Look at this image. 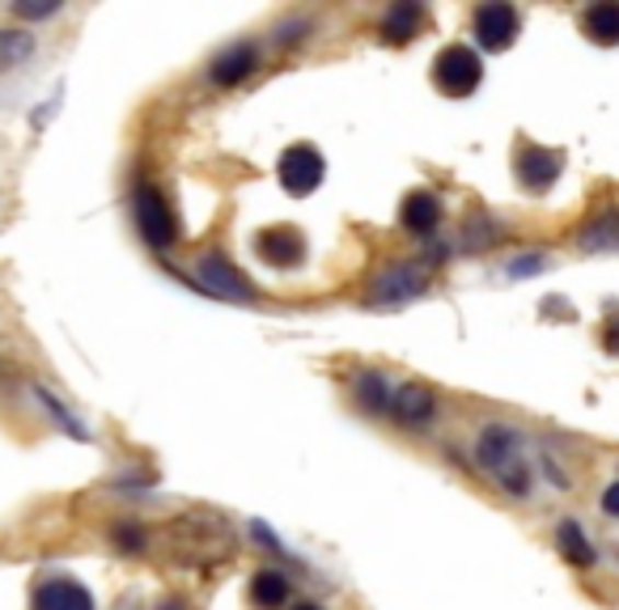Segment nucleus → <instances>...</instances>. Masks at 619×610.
<instances>
[{
    "label": "nucleus",
    "instance_id": "nucleus-1",
    "mask_svg": "<svg viewBox=\"0 0 619 610\" xmlns=\"http://www.w3.org/2000/svg\"><path fill=\"white\" fill-rule=\"evenodd\" d=\"M475 462L509 496H526L530 483H535V471L526 462V437L514 424H484L480 437H475Z\"/></svg>",
    "mask_w": 619,
    "mask_h": 610
},
{
    "label": "nucleus",
    "instance_id": "nucleus-2",
    "mask_svg": "<svg viewBox=\"0 0 619 610\" xmlns=\"http://www.w3.org/2000/svg\"><path fill=\"white\" fill-rule=\"evenodd\" d=\"M131 217H136V233L153 246V251H165L179 242V221H174V208L158 183H140L131 192Z\"/></svg>",
    "mask_w": 619,
    "mask_h": 610
},
{
    "label": "nucleus",
    "instance_id": "nucleus-3",
    "mask_svg": "<svg viewBox=\"0 0 619 610\" xmlns=\"http://www.w3.org/2000/svg\"><path fill=\"white\" fill-rule=\"evenodd\" d=\"M196 285L208 297H221V301H255L260 297V289L242 276V267L233 263V258H226L221 251H204V255H196Z\"/></svg>",
    "mask_w": 619,
    "mask_h": 610
},
{
    "label": "nucleus",
    "instance_id": "nucleus-4",
    "mask_svg": "<svg viewBox=\"0 0 619 610\" xmlns=\"http://www.w3.org/2000/svg\"><path fill=\"white\" fill-rule=\"evenodd\" d=\"M424 289H428V272H424L421 263H387L369 280V301L378 310H399V306L424 297Z\"/></svg>",
    "mask_w": 619,
    "mask_h": 610
},
{
    "label": "nucleus",
    "instance_id": "nucleus-5",
    "mask_svg": "<svg viewBox=\"0 0 619 610\" xmlns=\"http://www.w3.org/2000/svg\"><path fill=\"white\" fill-rule=\"evenodd\" d=\"M480 81H484V60H480L471 47H462V43H450V47L433 60V85L446 97L475 94Z\"/></svg>",
    "mask_w": 619,
    "mask_h": 610
},
{
    "label": "nucleus",
    "instance_id": "nucleus-6",
    "mask_svg": "<svg viewBox=\"0 0 619 610\" xmlns=\"http://www.w3.org/2000/svg\"><path fill=\"white\" fill-rule=\"evenodd\" d=\"M276 179H280V187L289 195H297V199L314 195L326 179L323 153H319L314 145H289V149L280 153V161H276Z\"/></svg>",
    "mask_w": 619,
    "mask_h": 610
},
{
    "label": "nucleus",
    "instance_id": "nucleus-7",
    "mask_svg": "<svg viewBox=\"0 0 619 610\" xmlns=\"http://www.w3.org/2000/svg\"><path fill=\"white\" fill-rule=\"evenodd\" d=\"M471 26H475V43H480L484 51H505V47H514L521 22H518V9H514V4L492 0V4H480V9H475Z\"/></svg>",
    "mask_w": 619,
    "mask_h": 610
},
{
    "label": "nucleus",
    "instance_id": "nucleus-8",
    "mask_svg": "<svg viewBox=\"0 0 619 610\" xmlns=\"http://www.w3.org/2000/svg\"><path fill=\"white\" fill-rule=\"evenodd\" d=\"M514 170H518L521 187L539 195V192H548L555 179H560V170H564V153H560V149H543V145H521Z\"/></svg>",
    "mask_w": 619,
    "mask_h": 610
},
{
    "label": "nucleus",
    "instance_id": "nucleus-9",
    "mask_svg": "<svg viewBox=\"0 0 619 610\" xmlns=\"http://www.w3.org/2000/svg\"><path fill=\"white\" fill-rule=\"evenodd\" d=\"M260 68V47L255 43H229L221 47L217 56H213V65H208V77H213V85H238V81H247L251 72Z\"/></svg>",
    "mask_w": 619,
    "mask_h": 610
},
{
    "label": "nucleus",
    "instance_id": "nucleus-10",
    "mask_svg": "<svg viewBox=\"0 0 619 610\" xmlns=\"http://www.w3.org/2000/svg\"><path fill=\"white\" fill-rule=\"evenodd\" d=\"M255 251H260V258L267 263V267L289 272V267H297V263L306 258V242H301L297 229L280 226V229H263L260 242H255Z\"/></svg>",
    "mask_w": 619,
    "mask_h": 610
},
{
    "label": "nucleus",
    "instance_id": "nucleus-11",
    "mask_svg": "<svg viewBox=\"0 0 619 610\" xmlns=\"http://www.w3.org/2000/svg\"><path fill=\"white\" fill-rule=\"evenodd\" d=\"M34 610H94V594L68 577L43 580L34 589Z\"/></svg>",
    "mask_w": 619,
    "mask_h": 610
},
{
    "label": "nucleus",
    "instance_id": "nucleus-12",
    "mask_svg": "<svg viewBox=\"0 0 619 610\" xmlns=\"http://www.w3.org/2000/svg\"><path fill=\"white\" fill-rule=\"evenodd\" d=\"M391 412L403 424H428L437 416V394H433V385L424 382H403L391 394Z\"/></svg>",
    "mask_w": 619,
    "mask_h": 610
},
{
    "label": "nucleus",
    "instance_id": "nucleus-13",
    "mask_svg": "<svg viewBox=\"0 0 619 610\" xmlns=\"http://www.w3.org/2000/svg\"><path fill=\"white\" fill-rule=\"evenodd\" d=\"M399 221H403L408 233H416V238L433 233L437 221H442V199L433 192H412L403 199V208H399Z\"/></svg>",
    "mask_w": 619,
    "mask_h": 610
},
{
    "label": "nucleus",
    "instance_id": "nucleus-14",
    "mask_svg": "<svg viewBox=\"0 0 619 610\" xmlns=\"http://www.w3.org/2000/svg\"><path fill=\"white\" fill-rule=\"evenodd\" d=\"M577 246L589 255H616L619 251V212H603L577 229Z\"/></svg>",
    "mask_w": 619,
    "mask_h": 610
},
{
    "label": "nucleus",
    "instance_id": "nucleus-15",
    "mask_svg": "<svg viewBox=\"0 0 619 610\" xmlns=\"http://www.w3.org/2000/svg\"><path fill=\"white\" fill-rule=\"evenodd\" d=\"M582 31H586L598 47H616L619 43V0L594 4L586 18H582Z\"/></svg>",
    "mask_w": 619,
    "mask_h": 610
},
{
    "label": "nucleus",
    "instance_id": "nucleus-16",
    "mask_svg": "<svg viewBox=\"0 0 619 610\" xmlns=\"http://www.w3.org/2000/svg\"><path fill=\"white\" fill-rule=\"evenodd\" d=\"M421 22H424L421 4H412V0L391 4V9H387V18H382V38H387V43H408V38H416Z\"/></svg>",
    "mask_w": 619,
    "mask_h": 610
},
{
    "label": "nucleus",
    "instance_id": "nucleus-17",
    "mask_svg": "<svg viewBox=\"0 0 619 610\" xmlns=\"http://www.w3.org/2000/svg\"><path fill=\"white\" fill-rule=\"evenodd\" d=\"M391 385H387V378L378 373V369H365V373H357V382H353V399H357L360 412H387L391 407Z\"/></svg>",
    "mask_w": 619,
    "mask_h": 610
},
{
    "label": "nucleus",
    "instance_id": "nucleus-18",
    "mask_svg": "<svg viewBox=\"0 0 619 610\" xmlns=\"http://www.w3.org/2000/svg\"><path fill=\"white\" fill-rule=\"evenodd\" d=\"M251 602L260 610H276L289 602V577L285 573H276V568H263V573H255V580H251Z\"/></svg>",
    "mask_w": 619,
    "mask_h": 610
},
{
    "label": "nucleus",
    "instance_id": "nucleus-19",
    "mask_svg": "<svg viewBox=\"0 0 619 610\" xmlns=\"http://www.w3.org/2000/svg\"><path fill=\"white\" fill-rule=\"evenodd\" d=\"M34 56V34L18 31V26H0V77L13 72L18 65H26Z\"/></svg>",
    "mask_w": 619,
    "mask_h": 610
},
{
    "label": "nucleus",
    "instance_id": "nucleus-20",
    "mask_svg": "<svg viewBox=\"0 0 619 610\" xmlns=\"http://www.w3.org/2000/svg\"><path fill=\"white\" fill-rule=\"evenodd\" d=\"M555 546H560V555H564L573 568H589V564H594V546H589V539L582 534V526H577V521H560V530H555Z\"/></svg>",
    "mask_w": 619,
    "mask_h": 610
},
{
    "label": "nucleus",
    "instance_id": "nucleus-21",
    "mask_svg": "<svg viewBox=\"0 0 619 610\" xmlns=\"http://www.w3.org/2000/svg\"><path fill=\"white\" fill-rule=\"evenodd\" d=\"M496 233H501V229L492 226L489 217H475V221H467V229H462V238H467L462 246H467V251H484V246L496 242Z\"/></svg>",
    "mask_w": 619,
    "mask_h": 610
},
{
    "label": "nucleus",
    "instance_id": "nucleus-22",
    "mask_svg": "<svg viewBox=\"0 0 619 610\" xmlns=\"http://www.w3.org/2000/svg\"><path fill=\"white\" fill-rule=\"evenodd\" d=\"M543 267H548V255H539V251H530V255L509 258V267H505V276H509V280H530V276H539Z\"/></svg>",
    "mask_w": 619,
    "mask_h": 610
},
{
    "label": "nucleus",
    "instance_id": "nucleus-23",
    "mask_svg": "<svg viewBox=\"0 0 619 610\" xmlns=\"http://www.w3.org/2000/svg\"><path fill=\"white\" fill-rule=\"evenodd\" d=\"M34 394H38V399H43V403H47V407H51V416L60 419V424H65L68 433H72V437H77V441H85V428H81V424H77V419H72V412H68L65 403H56V399H51V394H47V390H43V385H34Z\"/></svg>",
    "mask_w": 619,
    "mask_h": 610
},
{
    "label": "nucleus",
    "instance_id": "nucleus-24",
    "mask_svg": "<svg viewBox=\"0 0 619 610\" xmlns=\"http://www.w3.org/2000/svg\"><path fill=\"white\" fill-rule=\"evenodd\" d=\"M13 13L26 18V22H43V18H56L60 13V0H51V4H26L22 0V4H13Z\"/></svg>",
    "mask_w": 619,
    "mask_h": 610
},
{
    "label": "nucleus",
    "instance_id": "nucleus-25",
    "mask_svg": "<svg viewBox=\"0 0 619 610\" xmlns=\"http://www.w3.org/2000/svg\"><path fill=\"white\" fill-rule=\"evenodd\" d=\"M115 539H119V551H145V534H140V530L119 526V530H115Z\"/></svg>",
    "mask_w": 619,
    "mask_h": 610
},
{
    "label": "nucleus",
    "instance_id": "nucleus-26",
    "mask_svg": "<svg viewBox=\"0 0 619 610\" xmlns=\"http://www.w3.org/2000/svg\"><path fill=\"white\" fill-rule=\"evenodd\" d=\"M603 514H607V517H619V483H611V487L603 492Z\"/></svg>",
    "mask_w": 619,
    "mask_h": 610
},
{
    "label": "nucleus",
    "instance_id": "nucleus-27",
    "mask_svg": "<svg viewBox=\"0 0 619 610\" xmlns=\"http://www.w3.org/2000/svg\"><path fill=\"white\" fill-rule=\"evenodd\" d=\"M251 534H255V539H260L263 546H272V551H280V543H276V534H272V530H267L263 521H251Z\"/></svg>",
    "mask_w": 619,
    "mask_h": 610
},
{
    "label": "nucleus",
    "instance_id": "nucleus-28",
    "mask_svg": "<svg viewBox=\"0 0 619 610\" xmlns=\"http://www.w3.org/2000/svg\"><path fill=\"white\" fill-rule=\"evenodd\" d=\"M158 610H183V607H179V602H162Z\"/></svg>",
    "mask_w": 619,
    "mask_h": 610
},
{
    "label": "nucleus",
    "instance_id": "nucleus-29",
    "mask_svg": "<svg viewBox=\"0 0 619 610\" xmlns=\"http://www.w3.org/2000/svg\"><path fill=\"white\" fill-rule=\"evenodd\" d=\"M297 610H323V607H314V602H301Z\"/></svg>",
    "mask_w": 619,
    "mask_h": 610
}]
</instances>
